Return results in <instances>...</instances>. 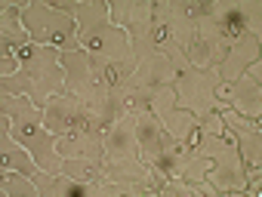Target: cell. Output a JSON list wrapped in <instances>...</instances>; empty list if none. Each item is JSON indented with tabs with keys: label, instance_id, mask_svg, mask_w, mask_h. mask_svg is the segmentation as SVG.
<instances>
[{
	"label": "cell",
	"instance_id": "cell-11",
	"mask_svg": "<svg viewBox=\"0 0 262 197\" xmlns=\"http://www.w3.org/2000/svg\"><path fill=\"white\" fill-rule=\"evenodd\" d=\"M259 40L262 37H256V34H250V31H244L231 46H228V53H225V59L219 62V68H216V74H219V80H222V86H228V83H234L253 62H259Z\"/></svg>",
	"mask_w": 262,
	"mask_h": 197
},
{
	"label": "cell",
	"instance_id": "cell-17",
	"mask_svg": "<svg viewBox=\"0 0 262 197\" xmlns=\"http://www.w3.org/2000/svg\"><path fill=\"white\" fill-rule=\"evenodd\" d=\"M62 173L65 176H71L74 182H93V179H99L102 176V163H93V160H86V157H65L62 160Z\"/></svg>",
	"mask_w": 262,
	"mask_h": 197
},
{
	"label": "cell",
	"instance_id": "cell-14",
	"mask_svg": "<svg viewBox=\"0 0 262 197\" xmlns=\"http://www.w3.org/2000/svg\"><path fill=\"white\" fill-rule=\"evenodd\" d=\"M176 65L167 53H155L145 62L136 65L133 71V86H145V89H158V86H170L176 80Z\"/></svg>",
	"mask_w": 262,
	"mask_h": 197
},
{
	"label": "cell",
	"instance_id": "cell-3",
	"mask_svg": "<svg viewBox=\"0 0 262 197\" xmlns=\"http://www.w3.org/2000/svg\"><path fill=\"white\" fill-rule=\"evenodd\" d=\"M194 151L213 160V166H210V173H207V182H210L216 191H247L244 160H241V154H237L234 139H222V136H213V133L198 130Z\"/></svg>",
	"mask_w": 262,
	"mask_h": 197
},
{
	"label": "cell",
	"instance_id": "cell-2",
	"mask_svg": "<svg viewBox=\"0 0 262 197\" xmlns=\"http://www.w3.org/2000/svg\"><path fill=\"white\" fill-rule=\"evenodd\" d=\"M16 56L22 59V71L28 74L31 80V89H28V98L34 105H47L53 95H62L68 92L65 86V71L59 65V50L56 46H40V43H28L22 50H16Z\"/></svg>",
	"mask_w": 262,
	"mask_h": 197
},
{
	"label": "cell",
	"instance_id": "cell-1",
	"mask_svg": "<svg viewBox=\"0 0 262 197\" xmlns=\"http://www.w3.org/2000/svg\"><path fill=\"white\" fill-rule=\"evenodd\" d=\"M22 25L31 34V43L56 46L59 53H77V50H83L80 37H77V22L68 13L56 10L53 4H43V0L28 4L22 10Z\"/></svg>",
	"mask_w": 262,
	"mask_h": 197
},
{
	"label": "cell",
	"instance_id": "cell-16",
	"mask_svg": "<svg viewBox=\"0 0 262 197\" xmlns=\"http://www.w3.org/2000/svg\"><path fill=\"white\" fill-rule=\"evenodd\" d=\"M0 191H4L7 197H40L34 179L25 176V173H16V169H4V182H0Z\"/></svg>",
	"mask_w": 262,
	"mask_h": 197
},
{
	"label": "cell",
	"instance_id": "cell-6",
	"mask_svg": "<svg viewBox=\"0 0 262 197\" xmlns=\"http://www.w3.org/2000/svg\"><path fill=\"white\" fill-rule=\"evenodd\" d=\"M59 65L65 71V86L68 92H74L77 98H83L86 105H96L99 98L111 89H105L93 71V56L86 50H77V53H62L59 56Z\"/></svg>",
	"mask_w": 262,
	"mask_h": 197
},
{
	"label": "cell",
	"instance_id": "cell-10",
	"mask_svg": "<svg viewBox=\"0 0 262 197\" xmlns=\"http://www.w3.org/2000/svg\"><path fill=\"white\" fill-rule=\"evenodd\" d=\"M136 127V142H139V160L145 166H155L161 160V154L173 145V136L164 133V127L158 124V117L151 111H139V114H129Z\"/></svg>",
	"mask_w": 262,
	"mask_h": 197
},
{
	"label": "cell",
	"instance_id": "cell-19",
	"mask_svg": "<svg viewBox=\"0 0 262 197\" xmlns=\"http://www.w3.org/2000/svg\"><path fill=\"white\" fill-rule=\"evenodd\" d=\"M237 10H241V19H244V31H250V34H256V37H262V28H259V0H250V4H237Z\"/></svg>",
	"mask_w": 262,
	"mask_h": 197
},
{
	"label": "cell",
	"instance_id": "cell-15",
	"mask_svg": "<svg viewBox=\"0 0 262 197\" xmlns=\"http://www.w3.org/2000/svg\"><path fill=\"white\" fill-rule=\"evenodd\" d=\"M28 4H22V0H16V4H7L0 7V46H7V50H22L31 43V34L25 31L22 25V10Z\"/></svg>",
	"mask_w": 262,
	"mask_h": 197
},
{
	"label": "cell",
	"instance_id": "cell-8",
	"mask_svg": "<svg viewBox=\"0 0 262 197\" xmlns=\"http://www.w3.org/2000/svg\"><path fill=\"white\" fill-rule=\"evenodd\" d=\"M53 7L68 13L77 22L80 46H86L90 40H96V37H102V34H108L114 28L111 19H108V4H102V0H86V4H77V0H56Z\"/></svg>",
	"mask_w": 262,
	"mask_h": 197
},
{
	"label": "cell",
	"instance_id": "cell-4",
	"mask_svg": "<svg viewBox=\"0 0 262 197\" xmlns=\"http://www.w3.org/2000/svg\"><path fill=\"white\" fill-rule=\"evenodd\" d=\"M173 92H176V105L191 111L198 120L207 114V111H219L225 108V102L219 98V89H222V80L216 74V68H185L176 74V80L170 83Z\"/></svg>",
	"mask_w": 262,
	"mask_h": 197
},
{
	"label": "cell",
	"instance_id": "cell-9",
	"mask_svg": "<svg viewBox=\"0 0 262 197\" xmlns=\"http://www.w3.org/2000/svg\"><path fill=\"white\" fill-rule=\"evenodd\" d=\"M219 117H222V124L231 133L244 166H259L262 163V133H259V120H247L237 111H231L228 105L219 108Z\"/></svg>",
	"mask_w": 262,
	"mask_h": 197
},
{
	"label": "cell",
	"instance_id": "cell-21",
	"mask_svg": "<svg viewBox=\"0 0 262 197\" xmlns=\"http://www.w3.org/2000/svg\"><path fill=\"white\" fill-rule=\"evenodd\" d=\"M0 56H4V62H0V77H10L22 68V59L16 56V50H7V46H0Z\"/></svg>",
	"mask_w": 262,
	"mask_h": 197
},
{
	"label": "cell",
	"instance_id": "cell-5",
	"mask_svg": "<svg viewBox=\"0 0 262 197\" xmlns=\"http://www.w3.org/2000/svg\"><path fill=\"white\" fill-rule=\"evenodd\" d=\"M151 114L158 117V124L164 127V133H170L176 142L191 145L198 142V117L185 108L176 105V92L173 86H158L151 92Z\"/></svg>",
	"mask_w": 262,
	"mask_h": 197
},
{
	"label": "cell",
	"instance_id": "cell-7",
	"mask_svg": "<svg viewBox=\"0 0 262 197\" xmlns=\"http://www.w3.org/2000/svg\"><path fill=\"white\" fill-rule=\"evenodd\" d=\"M259 71H262V65L259 62H253L234 83H228V86H222L219 89V98L231 108V111H237L241 117H247V120H259V114H262V89H259Z\"/></svg>",
	"mask_w": 262,
	"mask_h": 197
},
{
	"label": "cell",
	"instance_id": "cell-18",
	"mask_svg": "<svg viewBox=\"0 0 262 197\" xmlns=\"http://www.w3.org/2000/svg\"><path fill=\"white\" fill-rule=\"evenodd\" d=\"M28 89H31V80H28V74L19 68L16 74H10V77H0V92H10V95H28Z\"/></svg>",
	"mask_w": 262,
	"mask_h": 197
},
{
	"label": "cell",
	"instance_id": "cell-20",
	"mask_svg": "<svg viewBox=\"0 0 262 197\" xmlns=\"http://www.w3.org/2000/svg\"><path fill=\"white\" fill-rule=\"evenodd\" d=\"M133 4H136V0H114V4H108V19H111L114 28L126 25L129 13H133Z\"/></svg>",
	"mask_w": 262,
	"mask_h": 197
},
{
	"label": "cell",
	"instance_id": "cell-12",
	"mask_svg": "<svg viewBox=\"0 0 262 197\" xmlns=\"http://www.w3.org/2000/svg\"><path fill=\"white\" fill-rule=\"evenodd\" d=\"M139 157V142H136V127L133 117L123 114L117 124L108 127L105 133V160L102 163H117V160H136Z\"/></svg>",
	"mask_w": 262,
	"mask_h": 197
},
{
	"label": "cell",
	"instance_id": "cell-13",
	"mask_svg": "<svg viewBox=\"0 0 262 197\" xmlns=\"http://www.w3.org/2000/svg\"><path fill=\"white\" fill-rule=\"evenodd\" d=\"M56 148L62 157H86L93 163L105 160V133L99 130H77L68 136H56Z\"/></svg>",
	"mask_w": 262,
	"mask_h": 197
}]
</instances>
